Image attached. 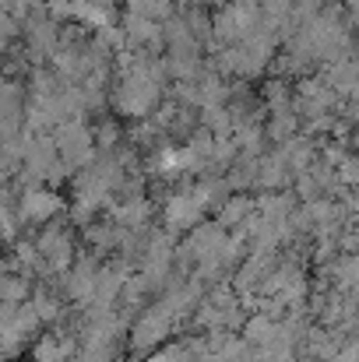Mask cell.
<instances>
[{"instance_id":"1","label":"cell","mask_w":359,"mask_h":362,"mask_svg":"<svg viewBox=\"0 0 359 362\" xmlns=\"http://www.w3.org/2000/svg\"><path fill=\"white\" fill-rule=\"evenodd\" d=\"M53 144H57L60 158H64L74 173H78V169H89V165L96 162V134L81 120L57 123V127H53Z\"/></svg>"},{"instance_id":"2","label":"cell","mask_w":359,"mask_h":362,"mask_svg":"<svg viewBox=\"0 0 359 362\" xmlns=\"http://www.w3.org/2000/svg\"><path fill=\"white\" fill-rule=\"evenodd\" d=\"M173 324H176V317L169 313V306H166V303L141 310L137 324L130 327V349H134V352H152V349H159Z\"/></svg>"},{"instance_id":"3","label":"cell","mask_w":359,"mask_h":362,"mask_svg":"<svg viewBox=\"0 0 359 362\" xmlns=\"http://www.w3.org/2000/svg\"><path fill=\"white\" fill-rule=\"evenodd\" d=\"M35 246H39V257H42L53 271H67V267L74 264V233H71V226L60 222V218H53V222L42 226Z\"/></svg>"},{"instance_id":"4","label":"cell","mask_w":359,"mask_h":362,"mask_svg":"<svg viewBox=\"0 0 359 362\" xmlns=\"http://www.w3.org/2000/svg\"><path fill=\"white\" fill-rule=\"evenodd\" d=\"M64 211V197L50 187H25L21 201H18V218L21 226H46Z\"/></svg>"},{"instance_id":"5","label":"cell","mask_w":359,"mask_h":362,"mask_svg":"<svg viewBox=\"0 0 359 362\" xmlns=\"http://www.w3.org/2000/svg\"><path fill=\"white\" fill-rule=\"evenodd\" d=\"M205 211H208V201H205L201 187H187V190H180V194L169 197V204H166V226L173 233H190L201 222Z\"/></svg>"},{"instance_id":"6","label":"cell","mask_w":359,"mask_h":362,"mask_svg":"<svg viewBox=\"0 0 359 362\" xmlns=\"http://www.w3.org/2000/svg\"><path fill=\"white\" fill-rule=\"evenodd\" d=\"M25 106H28L25 85L7 81V85L0 88V137H18V134H25Z\"/></svg>"},{"instance_id":"7","label":"cell","mask_w":359,"mask_h":362,"mask_svg":"<svg viewBox=\"0 0 359 362\" xmlns=\"http://www.w3.org/2000/svg\"><path fill=\"white\" fill-rule=\"evenodd\" d=\"M120 28H123V35H127V46H134V49H144V53H159V46H162V21H155V18H141V14H123L120 18Z\"/></svg>"},{"instance_id":"8","label":"cell","mask_w":359,"mask_h":362,"mask_svg":"<svg viewBox=\"0 0 359 362\" xmlns=\"http://www.w3.org/2000/svg\"><path fill=\"white\" fill-rule=\"evenodd\" d=\"M222 246H226V229L219 226V222H198L194 229H190V236L183 243V250L201 264V260H212V257H219L222 253Z\"/></svg>"},{"instance_id":"9","label":"cell","mask_w":359,"mask_h":362,"mask_svg":"<svg viewBox=\"0 0 359 362\" xmlns=\"http://www.w3.org/2000/svg\"><path fill=\"white\" fill-rule=\"evenodd\" d=\"M289 180H292V169H289L285 155L278 148L275 151H264L261 162H257V183L253 187H261V190H282V187H289Z\"/></svg>"},{"instance_id":"10","label":"cell","mask_w":359,"mask_h":362,"mask_svg":"<svg viewBox=\"0 0 359 362\" xmlns=\"http://www.w3.org/2000/svg\"><path fill=\"white\" fill-rule=\"evenodd\" d=\"M148 215H152V204L144 197H134V201H120L113 208V222L130 229V233H141L148 226Z\"/></svg>"},{"instance_id":"11","label":"cell","mask_w":359,"mask_h":362,"mask_svg":"<svg viewBox=\"0 0 359 362\" xmlns=\"http://www.w3.org/2000/svg\"><path fill=\"white\" fill-rule=\"evenodd\" d=\"M275 331H278V320L275 317H268V313H250L246 317V324H243V338H246V345H271L275 341Z\"/></svg>"},{"instance_id":"12","label":"cell","mask_w":359,"mask_h":362,"mask_svg":"<svg viewBox=\"0 0 359 362\" xmlns=\"http://www.w3.org/2000/svg\"><path fill=\"white\" fill-rule=\"evenodd\" d=\"M300 127H303V120L296 117V110H282V113H268L264 134H268L275 144H285V141H292V137L300 134Z\"/></svg>"},{"instance_id":"13","label":"cell","mask_w":359,"mask_h":362,"mask_svg":"<svg viewBox=\"0 0 359 362\" xmlns=\"http://www.w3.org/2000/svg\"><path fill=\"white\" fill-rule=\"evenodd\" d=\"M253 211H257V201L246 197V194H237V197H229V201L219 208V226H222V229H239V226L246 222V215H253Z\"/></svg>"},{"instance_id":"14","label":"cell","mask_w":359,"mask_h":362,"mask_svg":"<svg viewBox=\"0 0 359 362\" xmlns=\"http://www.w3.org/2000/svg\"><path fill=\"white\" fill-rule=\"evenodd\" d=\"M261 103H264V110H268V113L292 110V85H289L285 78H271V81H264Z\"/></svg>"},{"instance_id":"15","label":"cell","mask_w":359,"mask_h":362,"mask_svg":"<svg viewBox=\"0 0 359 362\" xmlns=\"http://www.w3.org/2000/svg\"><path fill=\"white\" fill-rule=\"evenodd\" d=\"M32 306H35V313H39V320H42V324H57V320L64 317V303H60L50 288H35Z\"/></svg>"},{"instance_id":"16","label":"cell","mask_w":359,"mask_h":362,"mask_svg":"<svg viewBox=\"0 0 359 362\" xmlns=\"http://www.w3.org/2000/svg\"><path fill=\"white\" fill-rule=\"evenodd\" d=\"M0 299H7V303H25V299H32V281H28V274H7L4 281H0Z\"/></svg>"},{"instance_id":"17","label":"cell","mask_w":359,"mask_h":362,"mask_svg":"<svg viewBox=\"0 0 359 362\" xmlns=\"http://www.w3.org/2000/svg\"><path fill=\"white\" fill-rule=\"evenodd\" d=\"M28 341H32V338H28V334H21L18 327H4V331H0V352H4V359L14 362L25 349H28Z\"/></svg>"},{"instance_id":"18","label":"cell","mask_w":359,"mask_h":362,"mask_svg":"<svg viewBox=\"0 0 359 362\" xmlns=\"http://www.w3.org/2000/svg\"><path fill=\"white\" fill-rule=\"evenodd\" d=\"M11 327H18V331H21V334H28V338H32V334H39V327H42V320H39V313H35V306H32V299L18 306V317H14V324H11Z\"/></svg>"},{"instance_id":"19","label":"cell","mask_w":359,"mask_h":362,"mask_svg":"<svg viewBox=\"0 0 359 362\" xmlns=\"http://www.w3.org/2000/svg\"><path fill=\"white\" fill-rule=\"evenodd\" d=\"M292 190H296V197H300V201H317V197H324V190H321V183L314 180V173H310V169L296 176Z\"/></svg>"},{"instance_id":"20","label":"cell","mask_w":359,"mask_h":362,"mask_svg":"<svg viewBox=\"0 0 359 362\" xmlns=\"http://www.w3.org/2000/svg\"><path fill=\"white\" fill-rule=\"evenodd\" d=\"M18 306H21V303H7V299H0V331L14 324V317H18Z\"/></svg>"},{"instance_id":"21","label":"cell","mask_w":359,"mask_h":362,"mask_svg":"<svg viewBox=\"0 0 359 362\" xmlns=\"http://www.w3.org/2000/svg\"><path fill=\"white\" fill-rule=\"evenodd\" d=\"M296 362H317V359L314 356H303V359H296Z\"/></svg>"},{"instance_id":"22","label":"cell","mask_w":359,"mask_h":362,"mask_svg":"<svg viewBox=\"0 0 359 362\" xmlns=\"http://www.w3.org/2000/svg\"><path fill=\"white\" fill-rule=\"evenodd\" d=\"M4 85H7V81H4V74H0V88H4Z\"/></svg>"},{"instance_id":"23","label":"cell","mask_w":359,"mask_h":362,"mask_svg":"<svg viewBox=\"0 0 359 362\" xmlns=\"http://www.w3.org/2000/svg\"><path fill=\"white\" fill-rule=\"evenodd\" d=\"M0 362H7V359H4V352H0Z\"/></svg>"},{"instance_id":"24","label":"cell","mask_w":359,"mask_h":362,"mask_svg":"<svg viewBox=\"0 0 359 362\" xmlns=\"http://www.w3.org/2000/svg\"><path fill=\"white\" fill-rule=\"evenodd\" d=\"M292 4H296V0H292Z\"/></svg>"}]
</instances>
